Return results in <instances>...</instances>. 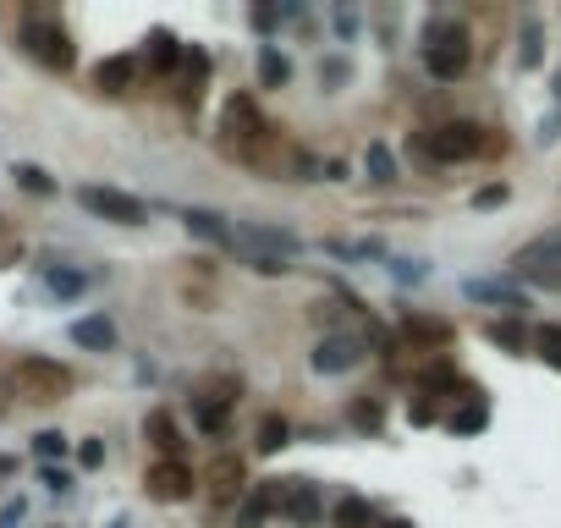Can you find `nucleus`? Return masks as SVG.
Masks as SVG:
<instances>
[{
	"instance_id": "2f4dec72",
	"label": "nucleus",
	"mask_w": 561,
	"mask_h": 528,
	"mask_svg": "<svg viewBox=\"0 0 561 528\" xmlns=\"http://www.w3.org/2000/svg\"><path fill=\"white\" fill-rule=\"evenodd\" d=\"M248 270H259V275H286V259H264V253H253Z\"/></svg>"
},
{
	"instance_id": "f8f14e48",
	"label": "nucleus",
	"mask_w": 561,
	"mask_h": 528,
	"mask_svg": "<svg viewBox=\"0 0 561 528\" xmlns=\"http://www.w3.org/2000/svg\"><path fill=\"white\" fill-rule=\"evenodd\" d=\"M281 512L292 517V523H314V517H319V495H314V484H303V479H281Z\"/></svg>"
},
{
	"instance_id": "7ed1b4c3",
	"label": "nucleus",
	"mask_w": 561,
	"mask_h": 528,
	"mask_svg": "<svg viewBox=\"0 0 561 528\" xmlns=\"http://www.w3.org/2000/svg\"><path fill=\"white\" fill-rule=\"evenodd\" d=\"M11 385H17V396H28V402H66L72 396V369L55 358H22L17 369H11Z\"/></svg>"
},
{
	"instance_id": "4468645a",
	"label": "nucleus",
	"mask_w": 561,
	"mask_h": 528,
	"mask_svg": "<svg viewBox=\"0 0 561 528\" xmlns=\"http://www.w3.org/2000/svg\"><path fill=\"white\" fill-rule=\"evenodd\" d=\"M270 512H281V479H264L259 490L248 495V506H242V517H237V523H242V528H259Z\"/></svg>"
},
{
	"instance_id": "9d476101",
	"label": "nucleus",
	"mask_w": 561,
	"mask_h": 528,
	"mask_svg": "<svg viewBox=\"0 0 561 528\" xmlns=\"http://www.w3.org/2000/svg\"><path fill=\"white\" fill-rule=\"evenodd\" d=\"M545 264H561V226L545 231V237H534V242H523V248H517V259H512V270L539 275Z\"/></svg>"
},
{
	"instance_id": "393cba45",
	"label": "nucleus",
	"mask_w": 561,
	"mask_h": 528,
	"mask_svg": "<svg viewBox=\"0 0 561 528\" xmlns=\"http://www.w3.org/2000/svg\"><path fill=\"white\" fill-rule=\"evenodd\" d=\"M402 325H407V336H418V341H451V325H446V319H424V314H407Z\"/></svg>"
},
{
	"instance_id": "39448f33",
	"label": "nucleus",
	"mask_w": 561,
	"mask_h": 528,
	"mask_svg": "<svg viewBox=\"0 0 561 528\" xmlns=\"http://www.w3.org/2000/svg\"><path fill=\"white\" fill-rule=\"evenodd\" d=\"M77 204H83L88 215L110 220V226H143V220H149V209H143V198L121 193V187H99V182L77 187Z\"/></svg>"
},
{
	"instance_id": "dca6fc26",
	"label": "nucleus",
	"mask_w": 561,
	"mask_h": 528,
	"mask_svg": "<svg viewBox=\"0 0 561 528\" xmlns=\"http://www.w3.org/2000/svg\"><path fill=\"white\" fill-rule=\"evenodd\" d=\"M182 226L193 231V237L215 242V248H226V242H231V226L220 215H209V209H182Z\"/></svg>"
},
{
	"instance_id": "7c9ffc66",
	"label": "nucleus",
	"mask_w": 561,
	"mask_h": 528,
	"mask_svg": "<svg viewBox=\"0 0 561 528\" xmlns=\"http://www.w3.org/2000/svg\"><path fill=\"white\" fill-rule=\"evenodd\" d=\"M490 341H501V347H523V330H517V325H490Z\"/></svg>"
},
{
	"instance_id": "0eeeda50",
	"label": "nucleus",
	"mask_w": 561,
	"mask_h": 528,
	"mask_svg": "<svg viewBox=\"0 0 561 528\" xmlns=\"http://www.w3.org/2000/svg\"><path fill=\"white\" fill-rule=\"evenodd\" d=\"M143 435H149V446L154 451H165V462H182V424L171 418V407H149L143 413Z\"/></svg>"
},
{
	"instance_id": "72a5a7b5",
	"label": "nucleus",
	"mask_w": 561,
	"mask_h": 528,
	"mask_svg": "<svg viewBox=\"0 0 561 528\" xmlns=\"http://www.w3.org/2000/svg\"><path fill=\"white\" fill-rule=\"evenodd\" d=\"M473 204H479V209H495V204H506V187H484V193H473Z\"/></svg>"
},
{
	"instance_id": "c756f323",
	"label": "nucleus",
	"mask_w": 561,
	"mask_h": 528,
	"mask_svg": "<svg viewBox=\"0 0 561 528\" xmlns=\"http://www.w3.org/2000/svg\"><path fill=\"white\" fill-rule=\"evenodd\" d=\"M33 451H39V457H61V451H66V435L44 429V435H33Z\"/></svg>"
},
{
	"instance_id": "6e6552de",
	"label": "nucleus",
	"mask_w": 561,
	"mask_h": 528,
	"mask_svg": "<svg viewBox=\"0 0 561 528\" xmlns=\"http://www.w3.org/2000/svg\"><path fill=\"white\" fill-rule=\"evenodd\" d=\"M143 484H149V495H154V501H187V495H193V473H187V462H154V468H149V479H143Z\"/></svg>"
},
{
	"instance_id": "a211bd4d",
	"label": "nucleus",
	"mask_w": 561,
	"mask_h": 528,
	"mask_svg": "<svg viewBox=\"0 0 561 528\" xmlns=\"http://www.w3.org/2000/svg\"><path fill=\"white\" fill-rule=\"evenodd\" d=\"M176 61H182V39L165 33V28H154L149 33V66H154V72H171Z\"/></svg>"
},
{
	"instance_id": "423d86ee",
	"label": "nucleus",
	"mask_w": 561,
	"mask_h": 528,
	"mask_svg": "<svg viewBox=\"0 0 561 528\" xmlns=\"http://www.w3.org/2000/svg\"><path fill=\"white\" fill-rule=\"evenodd\" d=\"M220 132L237 143H253L264 132V116H259V99L253 94H231L226 105H220Z\"/></svg>"
},
{
	"instance_id": "412c9836",
	"label": "nucleus",
	"mask_w": 561,
	"mask_h": 528,
	"mask_svg": "<svg viewBox=\"0 0 561 528\" xmlns=\"http://www.w3.org/2000/svg\"><path fill=\"white\" fill-rule=\"evenodd\" d=\"M259 77H264V88H286V77H292L286 55L270 50V44H259Z\"/></svg>"
},
{
	"instance_id": "4be33fe9",
	"label": "nucleus",
	"mask_w": 561,
	"mask_h": 528,
	"mask_svg": "<svg viewBox=\"0 0 561 528\" xmlns=\"http://www.w3.org/2000/svg\"><path fill=\"white\" fill-rule=\"evenodd\" d=\"M374 523V506L363 501V495H347V501L336 506V528H369Z\"/></svg>"
},
{
	"instance_id": "e433bc0d",
	"label": "nucleus",
	"mask_w": 561,
	"mask_h": 528,
	"mask_svg": "<svg viewBox=\"0 0 561 528\" xmlns=\"http://www.w3.org/2000/svg\"><path fill=\"white\" fill-rule=\"evenodd\" d=\"M17 517H22V501H11L6 512H0V528H17Z\"/></svg>"
},
{
	"instance_id": "2eb2a0df",
	"label": "nucleus",
	"mask_w": 561,
	"mask_h": 528,
	"mask_svg": "<svg viewBox=\"0 0 561 528\" xmlns=\"http://www.w3.org/2000/svg\"><path fill=\"white\" fill-rule=\"evenodd\" d=\"M242 242L264 248V259H286V253H297V237H292V231H275V226H248V231H242Z\"/></svg>"
},
{
	"instance_id": "cd10ccee",
	"label": "nucleus",
	"mask_w": 561,
	"mask_h": 528,
	"mask_svg": "<svg viewBox=\"0 0 561 528\" xmlns=\"http://www.w3.org/2000/svg\"><path fill=\"white\" fill-rule=\"evenodd\" d=\"M484 424H490V413H484V402H468L462 413H451V429H457V435H473V429H484Z\"/></svg>"
},
{
	"instance_id": "1a4fd4ad",
	"label": "nucleus",
	"mask_w": 561,
	"mask_h": 528,
	"mask_svg": "<svg viewBox=\"0 0 561 528\" xmlns=\"http://www.w3.org/2000/svg\"><path fill=\"white\" fill-rule=\"evenodd\" d=\"M358 358H363V341L358 336H325L314 347V369L319 374H341V369H352Z\"/></svg>"
},
{
	"instance_id": "f03ea898",
	"label": "nucleus",
	"mask_w": 561,
	"mask_h": 528,
	"mask_svg": "<svg viewBox=\"0 0 561 528\" xmlns=\"http://www.w3.org/2000/svg\"><path fill=\"white\" fill-rule=\"evenodd\" d=\"M424 44H429L424 61H429V72H435L440 83H457V77L468 72L473 50H468V28H462V22H429Z\"/></svg>"
},
{
	"instance_id": "a878e982",
	"label": "nucleus",
	"mask_w": 561,
	"mask_h": 528,
	"mask_svg": "<svg viewBox=\"0 0 561 528\" xmlns=\"http://www.w3.org/2000/svg\"><path fill=\"white\" fill-rule=\"evenodd\" d=\"M44 286H50L55 297H77L88 286V275L83 270H44Z\"/></svg>"
},
{
	"instance_id": "b1692460",
	"label": "nucleus",
	"mask_w": 561,
	"mask_h": 528,
	"mask_svg": "<svg viewBox=\"0 0 561 528\" xmlns=\"http://www.w3.org/2000/svg\"><path fill=\"white\" fill-rule=\"evenodd\" d=\"M11 182H17L22 193H39V198H50V193H55V182L39 171V165H11Z\"/></svg>"
},
{
	"instance_id": "58836bf2",
	"label": "nucleus",
	"mask_w": 561,
	"mask_h": 528,
	"mask_svg": "<svg viewBox=\"0 0 561 528\" xmlns=\"http://www.w3.org/2000/svg\"><path fill=\"white\" fill-rule=\"evenodd\" d=\"M556 99H561V72H556Z\"/></svg>"
},
{
	"instance_id": "f3484780",
	"label": "nucleus",
	"mask_w": 561,
	"mask_h": 528,
	"mask_svg": "<svg viewBox=\"0 0 561 528\" xmlns=\"http://www.w3.org/2000/svg\"><path fill=\"white\" fill-rule=\"evenodd\" d=\"M242 457H220L215 468H209V490H215V501H231V495L242 490Z\"/></svg>"
},
{
	"instance_id": "c9c22d12",
	"label": "nucleus",
	"mask_w": 561,
	"mask_h": 528,
	"mask_svg": "<svg viewBox=\"0 0 561 528\" xmlns=\"http://www.w3.org/2000/svg\"><path fill=\"white\" fill-rule=\"evenodd\" d=\"M534 61H539V33L528 28V33H523V66H534Z\"/></svg>"
},
{
	"instance_id": "473e14b6",
	"label": "nucleus",
	"mask_w": 561,
	"mask_h": 528,
	"mask_svg": "<svg viewBox=\"0 0 561 528\" xmlns=\"http://www.w3.org/2000/svg\"><path fill=\"white\" fill-rule=\"evenodd\" d=\"M352 424L374 429V424H380V407H374V402H358V407H352Z\"/></svg>"
},
{
	"instance_id": "20e7f679",
	"label": "nucleus",
	"mask_w": 561,
	"mask_h": 528,
	"mask_svg": "<svg viewBox=\"0 0 561 528\" xmlns=\"http://www.w3.org/2000/svg\"><path fill=\"white\" fill-rule=\"evenodd\" d=\"M22 50H28L44 72H72L77 66V50H72V39H66V28L50 22V17H33L28 28H22Z\"/></svg>"
},
{
	"instance_id": "4c0bfd02",
	"label": "nucleus",
	"mask_w": 561,
	"mask_h": 528,
	"mask_svg": "<svg viewBox=\"0 0 561 528\" xmlns=\"http://www.w3.org/2000/svg\"><path fill=\"white\" fill-rule=\"evenodd\" d=\"M385 528H413V523H385Z\"/></svg>"
},
{
	"instance_id": "5701e85b",
	"label": "nucleus",
	"mask_w": 561,
	"mask_h": 528,
	"mask_svg": "<svg viewBox=\"0 0 561 528\" xmlns=\"http://www.w3.org/2000/svg\"><path fill=\"white\" fill-rule=\"evenodd\" d=\"M363 165H369V182H396V154L385 149V143H369Z\"/></svg>"
},
{
	"instance_id": "c85d7f7f",
	"label": "nucleus",
	"mask_w": 561,
	"mask_h": 528,
	"mask_svg": "<svg viewBox=\"0 0 561 528\" xmlns=\"http://www.w3.org/2000/svg\"><path fill=\"white\" fill-rule=\"evenodd\" d=\"M226 413H231L226 402H209V396H198V429H204V435H215V429L226 424Z\"/></svg>"
},
{
	"instance_id": "f257e3e1",
	"label": "nucleus",
	"mask_w": 561,
	"mask_h": 528,
	"mask_svg": "<svg viewBox=\"0 0 561 528\" xmlns=\"http://www.w3.org/2000/svg\"><path fill=\"white\" fill-rule=\"evenodd\" d=\"M424 160H440V165H462V160H479L484 149H490V138H484L479 121H446V127L424 132V138L413 143Z\"/></svg>"
},
{
	"instance_id": "ddd939ff",
	"label": "nucleus",
	"mask_w": 561,
	"mask_h": 528,
	"mask_svg": "<svg viewBox=\"0 0 561 528\" xmlns=\"http://www.w3.org/2000/svg\"><path fill=\"white\" fill-rule=\"evenodd\" d=\"M72 341L83 352H110V347H116V325H110L105 314H88V319H77V325H72Z\"/></svg>"
},
{
	"instance_id": "aec40b11",
	"label": "nucleus",
	"mask_w": 561,
	"mask_h": 528,
	"mask_svg": "<svg viewBox=\"0 0 561 528\" xmlns=\"http://www.w3.org/2000/svg\"><path fill=\"white\" fill-rule=\"evenodd\" d=\"M468 297L501 303V308H523V292H517V286H501V281H468Z\"/></svg>"
},
{
	"instance_id": "f704fd0d",
	"label": "nucleus",
	"mask_w": 561,
	"mask_h": 528,
	"mask_svg": "<svg viewBox=\"0 0 561 528\" xmlns=\"http://www.w3.org/2000/svg\"><path fill=\"white\" fill-rule=\"evenodd\" d=\"M99 462H105V446H99V440H83V468H99Z\"/></svg>"
},
{
	"instance_id": "6ab92c4d",
	"label": "nucleus",
	"mask_w": 561,
	"mask_h": 528,
	"mask_svg": "<svg viewBox=\"0 0 561 528\" xmlns=\"http://www.w3.org/2000/svg\"><path fill=\"white\" fill-rule=\"evenodd\" d=\"M286 440H292V424H286L281 413H264L259 429H253V446H259V451H281Z\"/></svg>"
},
{
	"instance_id": "bb28decb",
	"label": "nucleus",
	"mask_w": 561,
	"mask_h": 528,
	"mask_svg": "<svg viewBox=\"0 0 561 528\" xmlns=\"http://www.w3.org/2000/svg\"><path fill=\"white\" fill-rule=\"evenodd\" d=\"M534 347H539V358H545L550 369H561V325H539L534 330Z\"/></svg>"
},
{
	"instance_id": "9b49d317",
	"label": "nucleus",
	"mask_w": 561,
	"mask_h": 528,
	"mask_svg": "<svg viewBox=\"0 0 561 528\" xmlns=\"http://www.w3.org/2000/svg\"><path fill=\"white\" fill-rule=\"evenodd\" d=\"M132 77H138V61H132V55H105V61L94 66V88H99V94H127Z\"/></svg>"
}]
</instances>
